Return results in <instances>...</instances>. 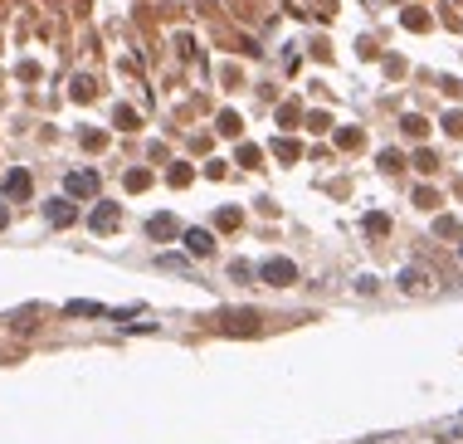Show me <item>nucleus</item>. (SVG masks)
<instances>
[{
  "mask_svg": "<svg viewBox=\"0 0 463 444\" xmlns=\"http://www.w3.org/2000/svg\"><path fill=\"white\" fill-rule=\"evenodd\" d=\"M264 278H269V283H293V264H288V259H269V264H264Z\"/></svg>",
  "mask_w": 463,
  "mask_h": 444,
  "instance_id": "1",
  "label": "nucleus"
},
{
  "mask_svg": "<svg viewBox=\"0 0 463 444\" xmlns=\"http://www.w3.org/2000/svg\"><path fill=\"white\" fill-rule=\"evenodd\" d=\"M171 229H176V220H171V215H156V220H152V234H156V239H166Z\"/></svg>",
  "mask_w": 463,
  "mask_h": 444,
  "instance_id": "8",
  "label": "nucleus"
},
{
  "mask_svg": "<svg viewBox=\"0 0 463 444\" xmlns=\"http://www.w3.org/2000/svg\"><path fill=\"white\" fill-rule=\"evenodd\" d=\"M117 224V210L112 206H98V215H93V229H112Z\"/></svg>",
  "mask_w": 463,
  "mask_h": 444,
  "instance_id": "6",
  "label": "nucleus"
},
{
  "mask_svg": "<svg viewBox=\"0 0 463 444\" xmlns=\"http://www.w3.org/2000/svg\"><path fill=\"white\" fill-rule=\"evenodd\" d=\"M185 244H190V254H210V234H205V229H190Z\"/></svg>",
  "mask_w": 463,
  "mask_h": 444,
  "instance_id": "7",
  "label": "nucleus"
},
{
  "mask_svg": "<svg viewBox=\"0 0 463 444\" xmlns=\"http://www.w3.org/2000/svg\"><path fill=\"white\" fill-rule=\"evenodd\" d=\"M5 191H10V196H29V176H25V171H10V176H5Z\"/></svg>",
  "mask_w": 463,
  "mask_h": 444,
  "instance_id": "3",
  "label": "nucleus"
},
{
  "mask_svg": "<svg viewBox=\"0 0 463 444\" xmlns=\"http://www.w3.org/2000/svg\"><path fill=\"white\" fill-rule=\"evenodd\" d=\"M0 224H5V210H0Z\"/></svg>",
  "mask_w": 463,
  "mask_h": 444,
  "instance_id": "9",
  "label": "nucleus"
},
{
  "mask_svg": "<svg viewBox=\"0 0 463 444\" xmlns=\"http://www.w3.org/2000/svg\"><path fill=\"white\" fill-rule=\"evenodd\" d=\"M220 328H224V332H259V323H254V318H224Z\"/></svg>",
  "mask_w": 463,
  "mask_h": 444,
  "instance_id": "5",
  "label": "nucleus"
},
{
  "mask_svg": "<svg viewBox=\"0 0 463 444\" xmlns=\"http://www.w3.org/2000/svg\"><path fill=\"white\" fill-rule=\"evenodd\" d=\"M69 191H74V196H93V191H98V176H93V171H74V176H69Z\"/></svg>",
  "mask_w": 463,
  "mask_h": 444,
  "instance_id": "2",
  "label": "nucleus"
},
{
  "mask_svg": "<svg viewBox=\"0 0 463 444\" xmlns=\"http://www.w3.org/2000/svg\"><path fill=\"white\" fill-rule=\"evenodd\" d=\"M49 220L69 224V220H74V206H69V201H49Z\"/></svg>",
  "mask_w": 463,
  "mask_h": 444,
  "instance_id": "4",
  "label": "nucleus"
}]
</instances>
